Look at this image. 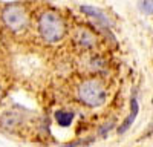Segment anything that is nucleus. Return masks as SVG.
I'll return each mask as SVG.
<instances>
[{"instance_id":"f257e3e1","label":"nucleus","mask_w":153,"mask_h":147,"mask_svg":"<svg viewBox=\"0 0 153 147\" xmlns=\"http://www.w3.org/2000/svg\"><path fill=\"white\" fill-rule=\"evenodd\" d=\"M65 22L60 17L58 12L54 11H45L38 17V32L42 39L48 43H57L65 35Z\"/></svg>"},{"instance_id":"f03ea898","label":"nucleus","mask_w":153,"mask_h":147,"mask_svg":"<svg viewBox=\"0 0 153 147\" xmlns=\"http://www.w3.org/2000/svg\"><path fill=\"white\" fill-rule=\"evenodd\" d=\"M78 97L81 103H84L89 107H98L101 104H104L107 92L103 88L98 80H86L78 89Z\"/></svg>"},{"instance_id":"7ed1b4c3","label":"nucleus","mask_w":153,"mask_h":147,"mask_svg":"<svg viewBox=\"0 0 153 147\" xmlns=\"http://www.w3.org/2000/svg\"><path fill=\"white\" fill-rule=\"evenodd\" d=\"M2 19H3V23L6 24V28H9L14 32L23 31L28 26V22H29L25 8L17 5V3L8 5L2 12Z\"/></svg>"},{"instance_id":"20e7f679","label":"nucleus","mask_w":153,"mask_h":147,"mask_svg":"<svg viewBox=\"0 0 153 147\" xmlns=\"http://www.w3.org/2000/svg\"><path fill=\"white\" fill-rule=\"evenodd\" d=\"M138 112H139L138 101H136V98H132V100H130V115L127 117V118L121 122V124H120V127H118V133H126L127 130L130 129V126L133 124L135 120H136Z\"/></svg>"},{"instance_id":"39448f33","label":"nucleus","mask_w":153,"mask_h":147,"mask_svg":"<svg viewBox=\"0 0 153 147\" xmlns=\"http://www.w3.org/2000/svg\"><path fill=\"white\" fill-rule=\"evenodd\" d=\"M81 11L84 12V14H87L89 17L97 19V20H98V22H101V23H104V24H110V22H109L107 16H106L101 9H98V8H95V6H81Z\"/></svg>"},{"instance_id":"423d86ee","label":"nucleus","mask_w":153,"mask_h":147,"mask_svg":"<svg viewBox=\"0 0 153 147\" xmlns=\"http://www.w3.org/2000/svg\"><path fill=\"white\" fill-rule=\"evenodd\" d=\"M74 117H75V114L69 112V110H57V112H55V121L58 122V126H61V127L71 126V122L74 121Z\"/></svg>"},{"instance_id":"0eeeda50","label":"nucleus","mask_w":153,"mask_h":147,"mask_svg":"<svg viewBox=\"0 0 153 147\" xmlns=\"http://www.w3.org/2000/svg\"><path fill=\"white\" fill-rule=\"evenodd\" d=\"M94 141V138H89V140H78L75 143H66V144H61L60 147H84L87 144H91Z\"/></svg>"},{"instance_id":"6e6552de","label":"nucleus","mask_w":153,"mask_h":147,"mask_svg":"<svg viewBox=\"0 0 153 147\" xmlns=\"http://www.w3.org/2000/svg\"><path fill=\"white\" fill-rule=\"evenodd\" d=\"M139 8L141 11H144L146 14H153V2L147 0V2H139Z\"/></svg>"},{"instance_id":"1a4fd4ad","label":"nucleus","mask_w":153,"mask_h":147,"mask_svg":"<svg viewBox=\"0 0 153 147\" xmlns=\"http://www.w3.org/2000/svg\"><path fill=\"white\" fill-rule=\"evenodd\" d=\"M112 126H113V122H109V124H104L103 127H101L100 129V135H101V137H106V132H109L112 129Z\"/></svg>"},{"instance_id":"9d476101","label":"nucleus","mask_w":153,"mask_h":147,"mask_svg":"<svg viewBox=\"0 0 153 147\" xmlns=\"http://www.w3.org/2000/svg\"><path fill=\"white\" fill-rule=\"evenodd\" d=\"M2 97H3V91H2V88H0V100H2Z\"/></svg>"}]
</instances>
